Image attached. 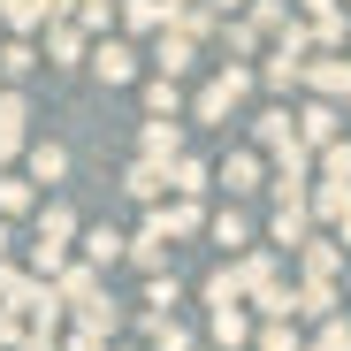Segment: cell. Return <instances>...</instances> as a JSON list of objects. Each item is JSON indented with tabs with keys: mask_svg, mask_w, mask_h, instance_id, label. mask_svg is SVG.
<instances>
[{
	"mask_svg": "<svg viewBox=\"0 0 351 351\" xmlns=\"http://www.w3.org/2000/svg\"><path fill=\"white\" fill-rule=\"evenodd\" d=\"M160 229H168V237H199V229H206V206H199V199H176V206H160Z\"/></svg>",
	"mask_w": 351,
	"mask_h": 351,
	"instance_id": "30",
	"label": "cell"
},
{
	"mask_svg": "<svg viewBox=\"0 0 351 351\" xmlns=\"http://www.w3.org/2000/svg\"><path fill=\"white\" fill-rule=\"evenodd\" d=\"M267 229H275V245H290V252H298V245L313 237V214H306V199H282Z\"/></svg>",
	"mask_w": 351,
	"mask_h": 351,
	"instance_id": "13",
	"label": "cell"
},
{
	"mask_svg": "<svg viewBox=\"0 0 351 351\" xmlns=\"http://www.w3.org/2000/svg\"><path fill=\"white\" fill-rule=\"evenodd\" d=\"M168 191H176V199H199V191H206V160L176 153V160H168Z\"/></svg>",
	"mask_w": 351,
	"mask_h": 351,
	"instance_id": "27",
	"label": "cell"
},
{
	"mask_svg": "<svg viewBox=\"0 0 351 351\" xmlns=\"http://www.w3.org/2000/svg\"><path fill=\"white\" fill-rule=\"evenodd\" d=\"M123 260H138V267H145V282H153V275H168V229H160V206L145 214V229L123 245Z\"/></svg>",
	"mask_w": 351,
	"mask_h": 351,
	"instance_id": "5",
	"label": "cell"
},
{
	"mask_svg": "<svg viewBox=\"0 0 351 351\" xmlns=\"http://www.w3.org/2000/svg\"><path fill=\"white\" fill-rule=\"evenodd\" d=\"M0 260H8V221H0Z\"/></svg>",
	"mask_w": 351,
	"mask_h": 351,
	"instance_id": "45",
	"label": "cell"
},
{
	"mask_svg": "<svg viewBox=\"0 0 351 351\" xmlns=\"http://www.w3.org/2000/svg\"><path fill=\"white\" fill-rule=\"evenodd\" d=\"M306 38H313V53H343V38H351V16H343V8H328V16H306Z\"/></svg>",
	"mask_w": 351,
	"mask_h": 351,
	"instance_id": "19",
	"label": "cell"
},
{
	"mask_svg": "<svg viewBox=\"0 0 351 351\" xmlns=\"http://www.w3.org/2000/svg\"><path fill=\"white\" fill-rule=\"evenodd\" d=\"M306 351H351V321H343V313H336V321H321V336H313Z\"/></svg>",
	"mask_w": 351,
	"mask_h": 351,
	"instance_id": "40",
	"label": "cell"
},
{
	"mask_svg": "<svg viewBox=\"0 0 351 351\" xmlns=\"http://www.w3.org/2000/svg\"><path fill=\"white\" fill-rule=\"evenodd\" d=\"M99 290H107V282H99V275H92L84 260H69L62 275H53V298H62V313H77V306H92Z\"/></svg>",
	"mask_w": 351,
	"mask_h": 351,
	"instance_id": "7",
	"label": "cell"
},
{
	"mask_svg": "<svg viewBox=\"0 0 351 351\" xmlns=\"http://www.w3.org/2000/svg\"><path fill=\"white\" fill-rule=\"evenodd\" d=\"M336 313H343V290H336V282H290V321H313V328H321V321H336Z\"/></svg>",
	"mask_w": 351,
	"mask_h": 351,
	"instance_id": "4",
	"label": "cell"
},
{
	"mask_svg": "<svg viewBox=\"0 0 351 351\" xmlns=\"http://www.w3.org/2000/svg\"><path fill=\"white\" fill-rule=\"evenodd\" d=\"M221 306H245V290H237V275H229V267L206 275V313H221Z\"/></svg>",
	"mask_w": 351,
	"mask_h": 351,
	"instance_id": "35",
	"label": "cell"
},
{
	"mask_svg": "<svg viewBox=\"0 0 351 351\" xmlns=\"http://www.w3.org/2000/svg\"><path fill=\"white\" fill-rule=\"evenodd\" d=\"M221 53H229V62H252V53H260V31H252L245 16H229V23H221Z\"/></svg>",
	"mask_w": 351,
	"mask_h": 351,
	"instance_id": "32",
	"label": "cell"
},
{
	"mask_svg": "<svg viewBox=\"0 0 351 351\" xmlns=\"http://www.w3.org/2000/svg\"><path fill=\"white\" fill-rule=\"evenodd\" d=\"M221 184H229V199L260 191V160H252V153H229V160H221Z\"/></svg>",
	"mask_w": 351,
	"mask_h": 351,
	"instance_id": "31",
	"label": "cell"
},
{
	"mask_svg": "<svg viewBox=\"0 0 351 351\" xmlns=\"http://www.w3.org/2000/svg\"><path fill=\"white\" fill-rule=\"evenodd\" d=\"M260 351H306L298 321H260Z\"/></svg>",
	"mask_w": 351,
	"mask_h": 351,
	"instance_id": "37",
	"label": "cell"
},
{
	"mask_svg": "<svg viewBox=\"0 0 351 351\" xmlns=\"http://www.w3.org/2000/svg\"><path fill=\"white\" fill-rule=\"evenodd\" d=\"M84 62H92L99 84H138V46H130V38H99Z\"/></svg>",
	"mask_w": 351,
	"mask_h": 351,
	"instance_id": "3",
	"label": "cell"
},
{
	"mask_svg": "<svg viewBox=\"0 0 351 351\" xmlns=\"http://www.w3.org/2000/svg\"><path fill=\"white\" fill-rule=\"evenodd\" d=\"M23 123H31V99H23V92H0V130L23 138Z\"/></svg>",
	"mask_w": 351,
	"mask_h": 351,
	"instance_id": "39",
	"label": "cell"
},
{
	"mask_svg": "<svg viewBox=\"0 0 351 351\" xmlns=\"http://www.w3.org/2000/svg\"><path fill=\"white\" fill-rule=\"evenodd\" d=\"M31 206H38V184L16 176V168H0V221H8V214H31Z\"/></svg>",
	"mask_w": 351,
	"mask_h": 351,
	"instance_id": "23",
	"label": "cell"
},
{
	"mask_svg": "<svg viewBox=\"0 0 351 351\" xmlns=\"http://www.w3.org/2000/svg\"><path fill=\"white\" fill-rule=\"evenodd\" d=\"M176 153H184V123H145V130H138V160L168 168Z\"/></svg>",
	"mask_w": 351,
	"mask_h": 351,
	"instance_id": "10",
	"label": "cell"
},
{
	"mask_svg": "<svg viewBox=\"0 0 351 351\" xmlns=\"http://www.w3.org/2000/svg\"><path fill=\"white\" fill-rule=\"evenodd\" d=\"M252 77H260L267 92H306V62H298V53H267Z\"/></svg>",
	"mask_w": 351,
	"mask_h": 351,
	"instance_id": "16",
	"label": "cell"
},
{
	"mask_svg": "<svg viewBox=\"0 0 351 351\" xmlns=\"http://www.w3.org/2000/svg\"><path fill=\"white\" fill-rule=\"evenodd\" d=\"M290 130H298V145H306V153H321V145H336V138H343V107L306 99L298 114H290Z\"/></svg>",
	"mask_w": 351,
	"mask_h": 351,
	"instance_id": "2",
	"label": "cell"
},
{
	"mask_svg": "<svg viewBox=\"0 0 351 351\" xmlns=\"http://www.w3.org/2000/svg\"><path fill=\"white\" fill-rule=\"evenodd\" d=\"M23 176H31V184H62V176H69V153L53 145V138H38V145H23Z\"/></svg>",
	"mask_w": 351,
	"mask_h": 351,
	"instance_id": "12",
	"label": "cell"
},
{
	"mask_svg": "<svg viewBox=\"0 0 351 351\" xmlns=\"http://www.w3.org/2000/svg\"><path fill=\"white\" fill-rule=\"evenodd\" d=\"M107 351H114V343H107Z\"/></svg>",
	"mask_w": 351,
	"mask_h": 351,
	"instance_id": "47",
	"label": "cell"
},
{
	"mask_svg": "<svg viewBox=\"0 0 351 351\" xmlns=\"http://www.w3.org/2000/svg\"><path fill=\"white\" fill-rule=\"evenodd\" d=\"M252 138H260L267 153H290V145H298V130H290V107H267V114H252Z\"/></svg>",
	"mask_w": 351,
	"mask_h": 351,
	"instance_id": "20",
	"label": "cell"
},
{
	"mask_svg": "<svg viewBox=\"0 0 351 351\" xmlns=\"http://www.w3.org/2000/svg\"><path fill=\"white\" fill-rule=\"evenodd\" d=\"M206 351H214V343H206Z\"/></svg>",
	"mask_w": 351,
	"mask_h": 351,
	"instance_id": "48",
	"label": "cell"
},
{
	"mask_svg": "<svg viewBox=\"0 0 351 351\" xmlns=\"http://www.w3.org/2000/svg\"><path fill=\"white\" fill-rule=\"evenodd\" d=\"M62 351H107V343H99V336H84V328H69V343H62Z\"/></svg>",
	"mask_w": 351,
	"mask_h": 351,
	"instance_id": "43",
	"label": "cell"
},
{
	"mask_svg": "<svg viewBox=\"0 0 351 351\" xmlns=\"http://www.w3.org/2000/svg\"><path fill=\"white\" fill-rule=\"evenodd\" d=\"M145 336H153V351H199V343H191V328L176 321V313H145Z\"/></svg>",
	"mask_w": 351,
	"mask_h": 351,
	"instance_id": "26",
	"label": "cell"
},
{
	"mask_svg": "<svg viewBox=\"0 0 351 351\" xmlns=\"http://www.w3.org/2000/svg\"><path fill=\"white\" fill-rule=\"evenodd\" d=\"M306 92L328 99V107H343L351 99V53H306Z\"/></svg>",
	"mask_w": 351,
	"mask_h": 351,
	"instance_id": "1",
	"label": "cell"
},
{
	"mask_svg": "<svg viewBox=\"0 0 351 351\" xmlns=\"http://www.w3.org/2000/svg\"><path fill=\"white\" fill-rule=\"evenodd\" d=\"M306 214H313V221H328V229H336V221H343V214H351V184H306Z\"/></svg>",
	"mask_w": 351,
	"mask_h": 351,
	"instance_id": "14",
	"label": "cell"
},
{
	"mask_svg": "<svg viewBox=\"0 0 351 351\" xmlns=\"http://www.w3.org/2000/svg\"><path fill=\"white\" fill-rule=\"evenodd\" d=\"M229 275H237L245 306H252V298H267V290L282 282V275H275V252H245V260H229Z\"/></svg>",
	"mask_w": 351,
	"mask_h": 351,
	"instance_id": "8",
	"label": "cell"
},
{
	"mask_svg": "<svg viewBox=\"0 0 351 351\" xmlns=\"http://www.w3.org/2000/svg\"><path fill=\"white\" fill-rule=\"evenodd\" d=\"M191 69H199V46H191V38H176V31H160V38H153V77L184 84Z\"/></svg>",
	"mask_w": 351,
	"mask_h": 351,
	"instance_id": "6",
	"label": "cell"
},
{
	"mask_svg": "<svg viewBox=\"0 0 351 351\" xmlns=\"http://www.w3.org/2000/svg\"><path fill=\"white\" fill-rule=\"evenodd\" d=\"M206 328H214V351H237V343H252V313H245V306H221V313H206Z\"/></svg>",
	"mask_w": 351,
	"mask_h": 351,
	"instance_id": "18",
	"label": "cell"
},
{
	"mask_svg": "<svg viewBox=\"0 0 351 351\" xmlns=\"http://www.w3.org/2000/svg\"><path fill=\"white\" fill-rule=\"evenodd\" d=\"M31 69H38V46H31V38H8V46H0V77H8V92H16Z\"/></svg>",
	"mask_w": 351,
	"mask_h": 351,
	"instance_id": "29",
	"label": "cell"
},
{
	"mask_svg": "<svg viewBox=\"0 0 351 351\" xmlns=\"http://www.w3.org/2000/svg\"><path fill=\"white\" fill-rule=\"evenodd\" d=\"M123 191H130L138 206H160V199H168V168H153V160H130V176H123Z\"/></svg>",
	"mask_w": 351,
	"mask_h": 351,
	"instance_id": "17",
	"label": "cell"
},
{
	"mask_svg": "<svg viewBox=\"0 0 351 351\" xmlns=\"http://www.w3.org/2000/svg\"><path fill=\"white\" fill-rule=\"evenodd\" d=\"M176 298H184L176 275H153V282H145V313H176Z\"/></svg>",
	"mask_w": 351,
	"mask_h": 351,
	"instance_id": "38",
	"label": "cell"
},
{
	"mask_svg": "<svg viewBox=\"0 0 351 351\" xmlns=\"http://www.w3.org/2000/svg\"><path fill=\"white\" fill-rule=\"evenodd\" d=\"M336 252H343V260H351V214H343V221H336Z\"/></svg>",
	"mask_w": 351,
	"mask_h": 351,
	"instance_id": "44",
	"label": "cell"
},
{
	"mask_svg": "<svg viewBox=\"0 0 351 351\" xmlns=\"http://www.w3.org/2000/svg\"><path fill=\"white\" fill-rule=\"evenodd\" d=\"M69 23H77L84 38H114V0H77Z\"/></svg>",
	"mask_w": 351,
	"mask_h": 351,
	"instance_id": "25",
	"label": "cell"
},
{
	"mask_svg": "<svg viewBox=\"0 0 351 351\" xmlns=\"http://www.w3.org/2000/svg\"><path fill=\"white\" fill-rule=\"evenodd\" d=\"M321 176L313 184H351V138H336V145H321V160H313Z\"/></svg>",
	"mask_w": 351,
	"mask_h": 351,
	"instance_id": "34",
	"label": "cell"
},
{
	"mask_svg": "<svg viewBox=\"0 0 351 351\" xmlns=\"http://www.w3.org/2000/svg\"><path fill=\"white\" fill-rule=\"evenodd\" d=\"M77 328H84V336H99V343H107V336H114V328H123V306H114V298H107V290H99V298H92V306H77Z\"/></svg>",
	"mask_w": 351,
	"mask_h": 351,
	"instance_id": "21",
	"label": "cell"
},
{
	"mask_svg": "<svg viewBox=\"0 0 351 351\" xmlns=\"http://www.w3.org/2000/svg\"><path fill=\"white\" fill-rule=\"evenodd\" d=\"M46 53H53V69H77L84 53H92V38L77 23H46Z\"/></svg>",
	"mask_w": 351,
	"mask_h": 351,
	"instance_id": "15",
	"label": "cell"
},
{
	"mask_svg": "<svg viewBox=\"0 0 351 351\" xmlns=\"http://www.w3.org/2000/svg\"><path fill=\"white\" fill-rule=\"evenodd\" d=\"M69 237H77V214H69L62 199H46V206H38V245H69Z\"/></svg>",
	"mask_w": 351,
	"mask_h": 351,
	"instance_id": "28",
	"label": "cell"
},
{
	"mask_svg": "<svg viewBox=\"0 0 351 351\" xmlns=\"http://www.w3.org/2000/svg\"><path fill=\"white\" fill-rule=\"evenodd\" d=\"M16 282H23V267H16V260H0V306L16 298Z\"/></svg>",
	"mask_w": 351,
	"mask_h": 351,
	"instance_id": "42",
	"label": "cell"
},
{
	"mask_svg": "<svg viewBox=\"0 0 351 351\" xmlns=\"http://www.w3.org/2000/svg\"><path fill=\"white\" fill-rule=\"evenodd\" d=\"M206 31H221V16L206 8V0H184V16H176V38H191V46H199Z\"/></svg>",
	"mask_w": 351,
	"mask_h": 351,
	"instance_id": "33",
	"label": "cell"
},
{
	"mask_svg": "<svg viewBox=\"0 0 351 351\" xmlns=\"http://www.w3.org/2000/svg\"><path fill=\"white\" fill-rule=\"evenodd\" d=\"M206 237H214V245H229V252H237V245H252V221H245V206H221V214H206Z\"/></svg>",
	"mask_w": 351,
	"mask_h": 351,
	"instance_id": "22",
	"label": "cell"
},
{
	"mask_svg": "<svg viewBox=\"0 0 351 351\" xmlns=\"http://www.w3.org/2000/svg\"><path fill=\"white\" fill-rule=\"evenodd\" d=\"M245 23H252L260 38H275V31L290 23V0H252V16H245Z\"/></svg>",
	"mask_w": 351,
	"mask_h": 351,
	"instance_id": "36",
	"label": "cell"
},
{
	"mask_svg": "<svg viewBox=\"0 0 351 351\" xmlns=\"http://www.w3.org/2000/svg\"><path fill=\"white\" fill-rule=\"evenodd\" d=\"M23 336H31L23 313H16V306H0V351H23Z\"/></svg>",
	"mask_w": 351,
	"mask_h": 351,
	"instance_id": "41",
	"label": "cell"
},
{
	"mask_svg": "<svg viewBox=\"0 0 351 351\" xmlns=\"http://www.w3.org/2000/svg\"><path fill=\"white\" fill-rule=\"evenodd\" d=\"M176 114H184V84L153 77V84H145V123H176Z\"/></svg>",
	"mask_w": 351,
	"mask_h": 351,
	"instance_id": "24",
	"label": "cell"
},
{
	"mask_svg": "<svg viewBox=\"0 0 351 351\" xmlns=\"http://www.w3.org/2000/svg\"><path fill=\"white\" fill-rule=\"evenodd\" d=\"M77 245H84V267L99 275V267H114V260H123V229H114V221H99V229H77Z\"/></svg>",
	"mask_w": 351,
	"mask_h": 351,
	"instance_id": "9",
	"label": "cell"
},
{
	"mask_svg": "<svg viewBox=\"0 0 351 351\" xmlns=\"http://www.w3.org/2000/svg\"><path fill=\"white\" fill-rule=\"evenodd\" d=\"M298 267H306V282H336V275H343L336 237H306V245H298Z\"/></svg>",
	"mask_w": 351,
	"mask_h": 351,
	"instance_id": "11",
	"label": "cell"
},
{
	"mask_svg": "<svg viewBox=\"0 0 351 351\" xmlns=\"http://www.w3.org/2000/svg\"><path fill=\"white\" fill-rule=\"evenodd\" d=\"M336 8H351V0H336Z\"/></svg>",
	"mask_w": 351,
	"mask_h": 351,
	"instance_id": "46",
	"label": "cell"
}]
</instances>
